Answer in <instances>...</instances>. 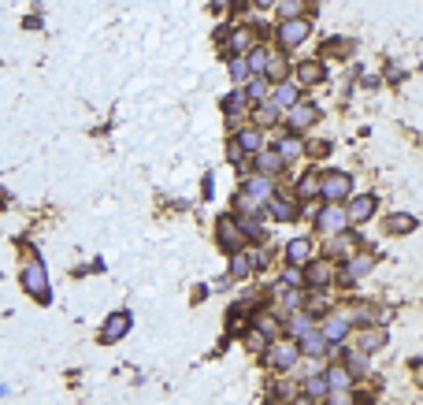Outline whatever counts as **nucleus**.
Returning <instances> with one entry per match:
<instances>
[{
	"instance_id": "nucleus-1",
	"label": "nucleus",
	"mask_w": 423,
	"mask_h": 405,
	"mask_svg": "<svg viewBox=\"0 0 423 405\" xmlns=\"http://www.w3.org/2000/svg\"><path fill=\"white\" fill-rule=\"evenodd\" d=\"M19 283H23V290L34 297V301H49L52 297V286H49V268L41 264L38 257H30L23 264V272H19Z\"/></svg>"
},
{
	"instance_id": "nucleus-2",
	"label": "nucleus",
	"mask_w": 423,
	"mask_h": 405,
	"mask_svg": "<svg viewBox=\"0 0 423 405\" xmlns=\"http://www.w3.org/2000/svg\"><path fill=\"white\" fill-rule=\"evenodd\" d=\"M349 190H353V179L345 175V172H323L320 179V194L331 201V205H342L345 197H349Z\"/></svg>"
},
{
	"instance_id": "nucleus-3",
	"label": "nucleus",
	"mask_w": 423,
	"mask_h": 405,
	"mask_svg": "<svg viewBox=\"0 0 423 405\" xmlns=\"http://www.w3.org/2000/svg\"><path fill=\"white\" fill-rule=\"evenodd\" d=\"M253 268H264V253L260 249H234L231 253V279H245Z\"/></svg>"
},
{
	"instance_id": "nucleus-4",
	"label": "nucleus",
	"mask_w": 423,
	"mask_h": 405,
	"mask_svg": "<svg viewBox=\"0 0 423 405\" xmlns=\"http://www.w3.org/2000/svg\"><path fill=\"white\" fill-rule=\"evenodd\" d=\"M345 205H323L320 212H316V231L320 234H338V231H345Z\"/></svg>"
},
{
	"instance_id": "nucleus-5",
	"label": "nucleus",
	"mask_w": 423,
	"mask_h": 405,
	"mask_svg": "<svg viewBox=\"0 0 423 405\" xmlns=\"http://www.w3.org/2000/svg\"><path fill=\"white\" fill-rule=\"evenodd\" d=\"M308 34H312V23H308V19H286V23L279 26V45H282V49H297Z\"/></svg>"
},
{
	"instance_id": "nucleus-6",
	"label": "nucleus",
	"mask_w": 423,
	"mask_h": 405,
	"mask_svg": "<svg viewBox=\"0 0 423 405\" xmlns=\"http://www.w3.org/2000/svg\"><path fill=\"white\" fill-rule=\"evenodd\" d=\"M316 119H320V108H316V104H294V108H286V131H290V134L305 131V126H312Z\"/></svg>"
},
{
	"instance_id": "nucleus-7",
	"label": "nucleus",
	"mask_w": 423,
	"mask_h": 405,
	"mask_svg": "<svg viewBox=\"0 0 423 405\" xmlns=\"http://www.w3.org/2000/svg\"><path fill=\"white\" fill-rule=\"evenodd\" d=\"M215 231H219V246H223L226 253L242 249L245 234H242V227H238V220H234V216H223L219 223H215Z\"/></svg>"
},
{
	"instance_id": "nucleus-8",
	"label": "nucleus",
	"mask_w": 423,
	"mask_h": 405,
	"mask_svg": "<svg viewBox=\"0 0 423 405\" xmlns=\"http://www.w3.org/2000/svg\"><path fill=\"white\" fill-rule=\"evenodd\" d=\"M267 216L271 220H279V223H290V220H297V201L294 197H282V194H271L267 201Z\"/></svg>"
},
{
	"instance_id": "nucleus-9",
	"label": "nucleus",
	"mask_w": 423,
	"mask_h": 405,
	"mask_svg": "<svg viewBox=\"0 0 423 405\" xmlns=\"http://www.w3.org/2000/svg\"><path fill=\"white\" fill-rule=\"evenodd\" d=\"M130 324H134V316H130V313H112V316H108V324L101 327V342H119V338L130 331Z\"/></svg>"
},
{
	"instance_id": "nucleus-10",
	"label": "nucleus",
	"mask_w": 423,
	"mask_h": 405,
	"mask_svg": "<svg viewBox=\"0 0 423 405\" xmlns=\"http://www.w3.org/2000/svg\"><path fill=\"white\" fill-rule=\"evenodd\" d=\"M297 354H301V357H327V354H331V346L323 342V335L316 331V327H312L308 335H301V338H297Z\"/></svg>"
},
{
	"instance_id": "nucleus-11",
	"label": "nucleus",
	"mask_w": 423,
	"mask_h": 405,
	"mask_svg": "<svg viewBox=\"0 0 423 405\" xmlns=\"http://www.w3.org/2000/svg\"><path fill=\"white\" fill-rule=\"evenodd\" d=\"M271 368H279V372H290L301 361V354H297V342H286V346H271Z\"/></svg>"
},
{
	"instance_id": "nucleus-12",
	"label": "nucleus",
	"mask_w": 423,
	"mask_h": 405,
	"mask_svg": "<svg viewBox=\"0 0 423 405\" xmlns=\"http://www.w3.org/2000/svg\"><path fill=\"white\" fill-rule=\"evenodd\" d=\"M372 268H375V257H367V253H356V257L349 261V268L342 272V283H345V286L360 283V279H364V275L372 272Z\"/></svg>"
},
{
	"instance_id": "nucleus-13",
	"label": "nucleus",
	"mask_w": 423,
	"mask_h": 405,
	"mask_svg": "<svg viewBox=\"0 0 423 405\" xmlns=\"http://www.w3.org/2000/svg\"><path fill=\"white\" fill-rule=\"evenodd\" d=\"M375 205H379V201H375L372 194L353 197V201H349V208H345V220H349V223H364V220H372Z\"/></svg>"
},
{
	"instance_id": "nucleus-14",
	"label": "nucleus",
	"mask_w": 423,
	"mask_h": 405,
	"mask_svg": "<svg viewBox=\"0 0 423 405\" xmlns=\"http://www.w3.org/2000/svg\"><path fill=\"white\" fill-rule=\"evenodd\" d=\"M231 142L242 149V153H260V149H264V131H260V126H245V131H238Z\"/></svg>"
},
{
	"instance_id": "nucleus-15",
	"label": "nucleus",
	"mask_w": 423,
	"mask_h": 405,
	"mask_svg": "<svg viewBox=\"0 0 423 405\" xmlns=\"http://www.w3.org/2000/svg\"><path fill=\"white\" fill-rule=\"evenodd\" d=\"M282 257H286L290 268H305L308 257H312V238H294V242L286 246V253H282Z\"/></svg>"
},
{
	"instance_id": "nucleus-16",
	"label": "nucleus",
	"mask_w": 423,
	"mask_h": 405,
	"mask_svg": "<svg viewBox=\"0 0 423 405\" xmlns=\"http://www.w3.org/2000/svg\"><path fill=\"white\" fill-rule=\"evenodd\" d=\"M323 342L327 346H334V342H342L345 335H349V316H331L327 324H323Z\"/></svg>"
},
{
	"instance_id": "nucleus-17",
	"label": "nucleus",
	"mask_w": 423,
	"mask_h": 405,
	"mask_svg": "<svg viewBox=\"0 0 423 405\" xmlns=\"http://www.w3.org/2000/svg\"><path fill=\"white\" fill-rule=\"evenodd\" d=\"M223 112H226V119H231V123H242L245 115H249V101H245V93H242V90H234L231 97L223 101Z\"/></svg>"
},
{
	"instance_id": "nucleus-18",
	"label": "nucleus",
	"mask_w": 423,
	"mask_h": 405,
	"mask_svg": "<svg viewBox=\"0 0 423 405\" xmlns=\"http://www.w3.org/2000/svg\"><path fill=\"white\" fill-rule=\"evenodd\" d=\"M271 104L282 112V108H294L297 104V86H286V82H275V90H271Z\"/></svg>"
},
{
	"instance_id": "nucleus-19",
	"label": "nucleus",
	"mask_w": 423,
	"mask_h": 405,
	"mask_svg": "<svg viewBox=\"0 0 423 405\" xmlns=\"http://www.w3.org/2000/svg\"><path fill=\"white\" fill-rule=\"evenodd\" d=\"M356 354H372V349H379V346H386V331L383 327H367V331H360V338H356Z\"/></svg>"
},
{
	"instance_id": "nucleus-20",
	"label": "nucleus",
	"mask_w": 423,
	"mask_h": 405,
	"mask_svg": "<svg viewBox=\"0 0 423 405\" xmlns=\"http://www.w3.org/2000/svg\"><path fill=\"white\" fill-rule=\"evenodd\" d=\"M327 78V71H323V63H316V60H308V63H301L297 67V82L301 86H316V82H323Z\"/></svg>"
},
{
	"instance_id": "nucleus-21",
	"label": "nucleus",
	"mask_w": 423,
	"mask_h": 405,
	"mask_svg": "<svg viewBox=\"0 0 423 405\" xmlns=\"http://www.w3.org/2000/svg\"><path fill=\"white\" fill-rule=\"evenodd\" d=\"M256 167H260V175H279L282 172V167H286V164H282V156L279 153H267V149H260V153H256Z\"/></svg>"
},
{
	"instance_id": "nucleus-22",
	"label": "nucleus",
	"mask_w": 423,
	"mask_h": 405,
	"mask_svg": "<svg viewBox=\"0 0 423 405\" xmlns=\"http://www.w3.org/2000/svg\"><path fill=\"white\" fill-rule=\"evenodd\" d=\"M226 49H231L234 56L249 52V49H253V30H249V26H238L234 34H231V41H226Z\"/></svg>"
},
{
	"instance_id": "nucleus-23",
	"label": "nucleus",
	"mask_w": 423,
	"mask_h": 405,
	"mask_svg": "<svg viewBox=\"0 0 423 405\" xmlns=\"http://www.w3.org/2000/svg\"><path fill=\"white\" fill-rule=\"evenodd\" d=\"M275 301H279V308H286V313H297V308H301V294L290 290L286 283H279L275 286Z\"/></svg>"
},
{
	"instance_id": "nucleus-24",
	"label": "nucleus",
	"mask_w": 423,
	"mask_h": 405,
	"mask_svg": "<svg viewBox=\"0 0 423 405\" xmlns=\"http://www.w3.org/2000/svg\"><path fill=\"white\" fill-rule=\"evenodd\" d=\"M305 279H308V286H327V283H334V268L327 261H320V264H312V268H308Z\"/></svg>"
},
{
	"instance_id": "nucleus-25",
	"label": "nucleus",
	"mask_w": 423,
	"mask_h": 405,
	"mask_svg": "<svg viewBox=\"0 0 423 405\" xmlns=\"http://www.w3.org/2000/svg\"><path fill=\"white\" fill-rule=\"evenodd\" d=\"M275 153L282 156V164H290V160H297L301 153H305V145L297 142V134H290V138H282V142L275 145Z\"/></svg>"
},
{
	"instance_id": "nucleus-26",
	"label": "nucleus",
	"mask_w": 423,
	"mask_h": 405,
	"mask_svg": "<svg viewBox=\"0 0 423 405\" xmlns=\"http://www.w3.org/2000/svg\"><path fill=\"white\" fill-rule=\"evenodd\" d=\"M267 86H271V82L264 78V74H253V82H249L242 93H245V101H249V104H253V101L260 104V101H267Z\"/></svg>"
},
{
	"instance_id": "nucleus-27",
	"label": "nucleus",
	"mask_w": 423,
	"mask_h": 405,
	"mask_svg": "<svg viewBox=\"0 0 423 405\" xmlns=\"http://www.w3.org/2000/svg\"><path fill=\"white\" fill-rule=\"evenodd\" d=\"M383 231H386V234H405V231H416V220H412V216H401V212H394V216H386Z\"/></svg>"
},
{
	"instance_id": "nucleus-28",
	"label": "nucleus",
	"mask_w": 423,
	"mask_h": 405,
	"mask_svg": "<svg viewBox=\"0 0 423 405\" xmlns=\"http://www.w3.org/2000/svg\"><path fill=\"white\" fill-rule=\"evenodd\" d=\"M279 8V19L286 23V19H305V0H275Z\"/></svg>"
},
{
	"instance_id": "nucleus-29",
	"label": "nucleus",
	"mask_w": 423,
	"mask_h": 405,
	"mask_svg": "<svg viewBox=\"0 0 423 405\" xmlns=\"http://www.w3.org/2000/svg\"><path fill=\"white\" fill-rule=\"evenodd\" d=\"M264 78L267 82H286V60L267 52V67H264Z\"/></svg>"
},
{
	"instance_id": "nucleus-30",
	"label": "nucleus",
	"mask_w": 423,
	"mask_h": 405,
	"mask_svg": "<svg viewBox=\"0 0 423 405\" xmlns=\"http://www.w3.org/2000/svg\"><path fill=\"white\" fill-rule=\"evenodd\" d=\"M320 194V172L312 167V172L301 175V183H297V197H316Z\"/></svg>"
},
{
	"instance_id": "nucleus-31",
	"label": "nucleus",
	"mask_w": 423,
	"mask_h": 405,
	"mask_svg": "<svg viewBox=\"0 0 423 405\" xmlns=\"http://www.w3.org/2000/svg\"><path fill=\"white\" fill-rule=\"evenodd\" d=\"M312 327H316V320H312V313H294V316H290V335H294V338L308 335Z\"/></svg>"
},
{
	"instance_id": "nucleus-32",
	"label": "nucleus",
	"mask_w": 423,
	"mask_h": 405,
	"mask_svg": "<svg viewBox=\"0 0 423 405\" xmlns=\"http://www.w3.org/2000/svg\"><path fill=\"white\" fill-rule=\"evenodd\" d=\"M245 67H249V74H264V67H267V49H249L245 52Z\"/></svg>"
},
{
	"instance_id": "nucleus-33",
	"label": "nucleus",
	"mask_w": 423,
	"mask_h": 405,
	"mask_svg": "<svg viewBox=\"0 0 423 405\" xmlns=\"http://www.w3.org/2000/svg\"><path fill=\"white\" fill-rule=\"evenodd\" d=\"M323 379H327V387H331V390H345V387L353 383V376H349V372H345L342 365H338V368H331Z\"/></svg>"
},
{
	"instance_id": "nucleus-34",
	"label": "nucleus",
	"mask_w": 423,
	"mask_h": 405,
	"mask_svg": "<svg viewBox=\"0 0 423 405\" xmlns=\"http://www.w3.org/2000/svg\"><path fill=\"white\" fill-rule=\"evenodd\" d=\"M327 379H323V376H312V379H305V398H312V402H316V398H327Z\"/></svg>"
},
{
	"instance_id": "nucleus-35",
	"label": "nucleus",
	"mask_w": 423,
	"mask_h": 405,
	"mask_svg": "<svg viewBox=\"0 0 423 405\" xmlns=\"http://www.w3.org/2000/svg\"><path fill=\"white\" fill-rule=\"evenodd\" d=\"M245 346L253 349V354H264V349L271 346V338H267L264 331H249V335H245Z\"/></svg>"
},
{
	"instance_id": "nucleus-36",
	"label": "nucleus",
	"mask_w": 423,
	"mask_h": 405,
	"mask_svg": "<svg viewBox=\"0 0 423 405\" xmlns=\"http://www.w3.org/2000/svg\"><path fill=\"white\" fill-rule=\"evenodd\" d=\"M256 119H260V126H271L279 119V108L271 101H260V112H256Z\"/></svg>"
},
{
	"instance_id": "nucleus-37",
	"label": "nucleus",
	"mask_w": 423,
	"mask_h": 405,
	"mask_svg": "<svg viewBox=\"0 0 423 405\" xmlns=\"http://www.w3.org/2000/svg\"><path fill=\"white\" fill-rule=\"evenodd\" d=\"M323 402H327V405H356L349 387H345V390H327V398H323Z\"/></svg>"
},
{
	"instance_id": "nucleus-38",
	"label": "nucleus",
	"mask_w": 423,
	"mask_h": 405,
	"mask_svg": "<svg viewBox=\"0 0 423 405\" xmlns=\"http://www.w3.org/2000/svg\"><path fill=\"white\" fill-rule=\"evenodd\" d=\"M345 372H349V376H353V372H356V376L367 372V354H349V368H345Z\"/></svg>"
},
{
	"instance_id": "nucleus-39",
	"label": "nucleus",
	"mask_w": 423,
	"mask_h": 405,
	"mask_svg": "<svg viewBox=\"0 0 423 405\" xmlns=\"http://www.w3.org/2000/svg\"><path fill=\"white\" fill-rule=\"evenodd\" d=\"M231 74H234L238 82H242L245 74H249V67H245V56H231Z\"/></svg>"
},
{
	"instance_id": "nucleus-40",
	"label": "nucleus",
	"mask_w": 423,
	"mask_h": 405,
	"mask_svg": "<svg viewBox=\"0 0 423 405\" xmlns=\"http://www.w3.org/2000/svg\"><path fill=\"white\" fill-rule=\"evenodd\" d=\"M260 331H264L267 338H275V335H279V324H275L271 316H264V320H260Z\"/></svg>"
},
{
	"instance_id": "nucleus-41",
	"label": "nucleus",
	"mask_w": 423,
	"mask_h": 405,
	"mask_svg": "<svg viewBox=\"0 0 423 405\" xmlns=\"http://www.w3.org/2000/svg\"><path fill=\"white\" fill-rule=\"evenodd\" d=\"M305 149H308L312 156H327V153H331V142H312V145H305Z\"/></svg>"
},
{
	"instance_id": "nucleus-42",
	"label": "nucleus",
	"mask_w": 423,
	"mask_h": 405,
	"mask_svg": "<svg viewBox=\"0 0 423 405\" xmlns=\"http://www.w3.org/2000/svg\"><path fill=\"white\" fill-rule=\"evenodd\" d=\"M226 160H231V164H238V160H242V149H238L234 142H226Z\"/></svg>"
},
{
	"instance_id": "nucleus-43",
	"label": "nucleus",
	"mask_w": 423,
	"mask_h": 405,
	"mask_svg": "<svg viewBox=\"0 0 423 405\" xmlns=\"http://www.w3.org/2000/svg\"><path fill=\"white\" fill-rule=\"evenodd\" d=\"M331 249H334V253H349V249H353V242H349V238H334V246H331Z\"/></svg>"
},
{
	"instance_id": "nucleus-44",
	"label": "nucleus",
	"mask_w": 423,
	"mask_h": 405,
	"mask_svg": "<svg viewBox=\"0 0 423 405\" xmlns=\"http://www.w3.org/2000/svg\"><path fill=\"white\" fill-rule=\"evenodd\" d=\"M215 12H226V8H234V0H212Z\"/></svg>"
},
{
	"instance_id": "nucleus-45",
	"label": "nucleus",
	"mask_w": 423,
	"mask_h": 405,
	"mask_svg": "<svg viewBox=\"0 0 423 405\" xmlns=\"http://www.w3.org/2000/svg\"><path fill=\"white\" fill-rule=\"evenodd\" d=\"M256 8H275V0H253Z\"/></svg>"
},
{
	"instance_id": "nucleus-46",
	"label": "nucleus",
	"mask_w": 423,
	"mask_h": 405,
	"mask_svg": "<svg viewBox=\"0 0 423 405\" xmlns=\"http://www.w3.org/2000/svg\"><path fill=\"white\" fill-rule=\"evenodd\" d=\"M294 405H312V398H297Z\"/></svg>"
}]
</instances>
